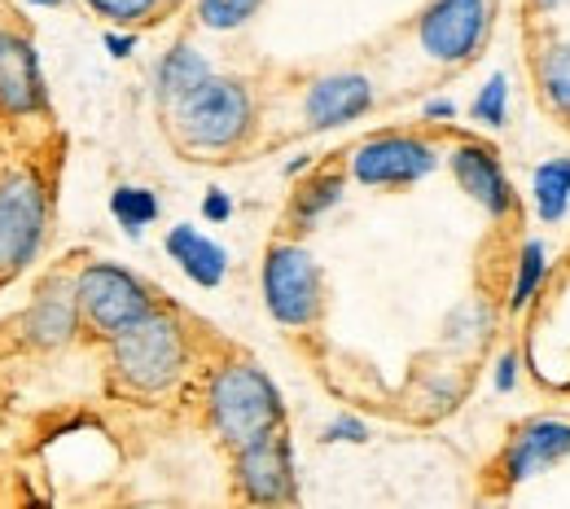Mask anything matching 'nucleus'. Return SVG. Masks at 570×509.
<instances>
[{
    "mask_svg": "<svg viewBox=\"0 0 570 509\" xmlns=\"http://www.w3.org/2000/svg\"><path fill=\"white\" fill-rule=\"evenodd\" d=\"M212 422L228 448L273 435L282 422V395L255 364H228L212 382Z\"/></svg>",
    "mask_w": 570,
    "mask_h": 509,
    "instance_id": "obj_1",
    "label": "nucleus"
},
{
    "mask_svg": "<svg viewBox=\"0 0 570 509\" xmlns=\"http://www.w3.org/2000/svg\"><path fill=\"white\" fill-rule=\"evenodd\" d=\"M115 369L137 391H163L185 369V334L171 316L149 312L141 325L115 339Z\"/></svg>",
    "mask_w": 570,
    "mask_h": 509,
    "instance_id": "obj_2",
    "label": "nucleus"
},
{
    "mask_svg": "<svg viewBox=\"0 0 570 509\" xmlns=\"http://www.w3.org/2000/svg\"><path fill=\"white\" fill-rule=\"evenodd\" d=\"M176 124L198 149H228L250 133V92L237 79H207L185 101H176Z\"/></svg>",
    "mask_w": 570,
    "mask_h": 509,
    "instance_id": "obj_3",
    "label": "nucleus"
},
{
    "mask_svg": "<svg viewBox=\"0 0 570 509\" xmlns=\"http://www.w3.org/2000/svg\"><path fill=\"white\" fill-rule=\"evenodd\" d=\"M75 298H79V312H83L97 330H106V334H115V339H119L124 330L141 325L145 316L154 312V307H149V291H145L132 273H124V268H115V264H92V268H83L79 282H75Z\"/></svg>",
    "mask_w": 570,
    "mask_h": 509,
    "instance_id": "obj_4",
    "label": "nucleus"
},
{
    "mask_svg": "<svg viewBox=\"0 0 570 509\" xmlns=\"http://www.w3.org/2000/svg\"><path fill=\"white\" fill-rule=\"evenodd\" d=\"M264 298L282 325H312L321 312V273L303 246H273L264 260Z\"/></svg>",
    "mask_w": 570,
    "mask_h": 509,
    "instance_id": "obj_5",
    "label": "nucleus"
},
{
    "mask_svg": "<svg viewBox=\"0 0 570 509\" xmlns=\"http://www.w3.org/2000/svg\"><path fill=\"white\" fill-rule=\"evenodd\" d=\"M45 233V189L31 172H9L0 180V273H18Z\"/></svg>",
    "mask_w": 570,
    "mask_h": 509,
    "instance_id": "obj_6",
    "label": "nucleus"
},
{
    "mask_svg": "<svg viewBox=\"0 0 570 509\" xmlns=\"http://www.w3.org/2000/svg\"><path fill=\"white\" fill-rule=\"evenodd\" d=\"M492 0H434L422 13V49L439 62H465L483 45Z\"/></svg>",
    "mask_w": 570,
    "mask_h": 509,
    "instance_id": "obj_7",
    "label": "nucleus"
},
{
    "mask_svg": "<svg viewBox=\"0 0 570 509\" xmlns=\"http://www.w3.org/2000/svg\"><path fill=\"white\" fill-rule=\"evenodd\" d=\"M439 154L417 137H373L356 149V180L364 185H413L434 172Z\"/></svg>",
    "mask_w": 570,
    "mask_h": 509,
    "instance_id": "obj_8",
    "label": "nucleus"
},
{
    "mask_svg": "<svg viewBox=\"0 0 570 509\" xmlns=\"http://www.w3.org/2000/svg\"><path fill=\"white\" fill-rule=\"evenodd\" d=\"M237 479H242V492L255 506H282L294 492V466H289V443H285L282 431L255 439L237 452Z\"/></svg>",
    "mask_w": 570,
    "mask_h": 509,
    "instance_id": "obj_9",
    "label": "nucleus"
},
{
    "mask_svg": "<svg viewBox=\"0 0 570 509\" xmlns=\"http://www.w3.org/2000/svg\"><path fill=\"white\" fill-rule=\"evenodd\" d=\"M562 457H570V422H553V418L527 422L504 448V479L522 483V479L558 466Z\"/></svg>",
    "mask_w": 570,
    "mask_h": 509,
    "instance_id": "obj_10",
    "label": "nucleus"
},
{
    "mask_svg": "<svg viewBox=\"0 0 570 509\" xmlns=\"http://www.w3.org/2000/svg\"><path fill=\"white\" fill-rule=\"evenodd\" d=\"M40 106H45V84H40L36 49L22 36L0 31V110L27 115Z\"/></svg>",
    "mask_w": 570,
    "mask_h": 509,
    "instance_id": "obj_11",
    "label": "nucleus"
},
{
    "mask_svg": "<svg viewBox=\"0 0 570 509\" xmlns=\"http://www.w3.org/2000/svg\"><path fill=\"white\" fill-rule=\"evenodd\" d=\"M452 176L456 185L479 203L488 207L492 216H504L513 207V194H509V180L500 172V158L488 146H456L452 154Z\"/></svg>",
    "mask_w": 570,
    "mask_h": 509,
    "instance_id": "obj_12",
    "label": "nucleus"
},
{
    "mask_svg": "<svg viewBox=\"0 0 570 509\" xmlns=\"http://www.w3.org/2000/svg\"><path fill=\"white\" fill-rule=\"evenodd\" d=\"M373 106V84L364 75H330L307 92V119L312 128L352 124Z\"/></svg>",
    "mask_w": 570,
    "mask_h": 509,
    "instance_id": "obj_13",
    "label": "nucleus"
},
{
    "mask_svg": "<svg viewBox=\"0 0 570 509\" xmlns=\"http://www.w3.org/2000/svg\"><path fill=\"white\" fill-rule=\"evenodd\" d=\"M75 321H79V298L62 282H53L40 291V298L27 312V339L36 348H62L75 334Z\"/></svg>",
    "mask_w": 570,
    "mask_h": 509,
    "instance_id": "obj_14",
    "label": "nucleus"
},
{
    "mask_svg": "<svg viewBox=\"0 0 570 509\" xmlns=\"http://www.w3.org/2000/svg\"><path fill=\"white\" fill-rule=\"evenodd\" d=\"M167 251H171V260H176V264H180L198 286H219V282H224L228 255L215 246L212 237H203L198 228L176 224V228L167 233Z\"/></svg>",
    "mask_w": 570,
    "mask_h": 509,
    "instance_id": "obj_15",
    "label": "nucleus"
},
{
    "mask_svg": "<svg viewBox=\"0 0 570 509\" xmlns=\"http://www.w3.org/2000/svg\"><path fill=\"white\" fill-rule=\"evenodd\" d=\"M212 79V67L203 62V53L198 49H189V45H176L167 58H163V67H158V92L167 97V101H185L194 88H203Z\"/></svg>",
    "mask_w": 570,
    "mask_h": 509,
    "instance_id": "obj_16",
    "label": "nucleus"
},
{
    "mask_svg": "<svg viewBox=\"0 0 570 509\" xmlns=\"http://www.w3.org/2000/svg\"><path fill=\"white\" fill-rule=\"evenodd\" d=\"M567 203H570V158H553L535 172V207L540 216L549 224L567 216Z\"/></svg>",
    "mask_w": 570,
    "mask_h": 509,
    "instance_id": "obj_17",
    "label": "nucleus"
},
{
    "mask_svg": "<svg viewBox=\"0 0 570 509\" xmlns=\"http://www.w3.org/2000/svg\"><path fill=\"white\" fill-rule=\"evenodd\" d=\"M540 88H544L549 106L570 119V45H558V49L544 53V62H540Z\"/></svg>",
    "mask_w": 570,
    "mask_h": 509,
    "instance_id": "obj_18",
    "label": "nucleus"
},
{
    "mask_svg": "<svg viewBox=\"0 0 570 509\" xmlns=\"http://www.w3.org/2000/svg\"><path fill=\"white\" fill-rule=\"evenodd\" d=\"M110 212H115V219H119L128 233H141L145 224L158 216V198H154L149 189H115Z\"/></svg>",
    "mask_w": 570,
    "mask_h": 509,
    "instance_id": "obj_19",
    "label": "nucleus"
},
{
    "mask_svg": "<svg viewBox=\"0 0 570 509\" xmlns=\"http://www.w3.org/2000/svg\"><path fill=\"white\" fill-rule=\"evenodd\" d=\"M338 194H343V176L338 172H325V176H316L303 194H298V203H294V216L298 219H316L321 212H330L334 203H338Z\"/></svg>",
    "mask_w": 570,
    "mask_h": 509,
    "instance_id": "obj_20",
    "label": "nucleus"
},
{
    "mask_svg": "<svg viewBox=\"0 0 570 509\" xmlns=\"http://www.w3.org/2000/svg\"><path fill=\"white\" fill-rule=\"evenodd\" d=\"M264 0H198V13L203 22L215 27V31H228V27H242Z\"/></svg>",
    "mask_w": 570,
    "mask_h": 509,
    "instance_id": "obj_21",
    "label": "nucleus"
},
{
    "mask_svg": "<svg viewBox=\"0 0 570 509\" xmlns=\"http://www.w3.org/2000/svg\"><path fill=\"white\" fill-rule=\"evenodd\" d=\"M540 277H544V246L540 242H527L522 246V260H518V282H513V307H522L531 291L540 286Z\"/></svg>",
    "mask_w": 570,
    "mask_h": 509,
    "instance_id": "obj_22",
    "label": "nucleus"
},
{
    "mask_svg": "<svg viewBox=\"0 0 570 509\" xmlns=\"http://www.w3.org/2000/svg\"><path fill=\"white\" fill-rule=\"evenodd\" d=\"M504 92H509V88H504V75H492L488 88L474 97V119H479V124H492V128L504 124Z\"/></svg>",
    "mask_w": 570,
    "mask_h": 509,
    "instance_id": "obj_23",
    "label": "nucleus"
},
{
    "mask_svg": "<svg viewBox=\"0 0 570 509\" xmlns=\"http://www.w3.org/2000/svg\"><path fill=\"white\" fill-rule=\"evenodd\" d=\"M97 13H106V18H119V22H132V18H145L158 0H88Z\"/></svg>",
    "mask_w": 570,
    "mask_h": 509,
    "instance_id": "obj_24",
    "label": "nucleus"
},
{
    "mask_svg": "<svg viewBox=\"0 0 570 509\" xmlns=\"http://www.w3.org/2000/svg\"><path fill=\"white\" fill-rule=\"evenodd\" d=\"M364 439L368 435V431H364V427H360V422H352V418H343V422H334V427H330V431H325V439Z\"/></svg>",
    "mask_w": 570,
    "mask_h": 509,
    "instance_id": "obj_25",
    "label": "nucleus"
},
{
    "mask_svg": "<svg viewBox=\"0 0 570 509\" xmlns=\"http://www.w3.org/2000/svg\"><path fill=\"white\" fill-rule=\"evenodd\" d=\"M513 382H518V356H513V352H509V356H504V361H500V373H497V391H509V386H513Z\"/></svg>",
    "mask_w": 570,
    "mask_h": 509,
    "instance_id": "obj_26",
    "label": "nucleus"
},
{
    "mask_svg": "<svg viewBox=\"0 0 570 509\" xmlns=\"http://www.w3.org/2000/svg\"><path fill=\"white\" fill-rule=\"evenodd\" d=\"M228 212H233V207H228V198H224L219 189H212V198H207V216H212V219H228Z\"/></svg>",
    "mask_w": 570,
    "mask_h": 509,
    "instance_id": "obj_27",
    "label": "nucleus"
},
{
    "mask_svg": "<svg viewBox=\"0 0 570 509\" xmlns=\"http://www.w3.org/2000/svg\"><path fill=\"white\" fill-rule=\"evenodd\" d=\"M426 115L430 119H448V115H452V101H430Z\"/></svg>",
    "mask_w": 570,
    "mask_h": 509,
    "instance_id": "obj_28",
    "label": "nucleus"
},
{
    "mask_svg": "<svg viewBox=\"0 0 570 509\" xmlns=\"http://www.w3.org/2000/svg\"><path fill=\"white\" fill-rule=\"evenodd\" d=\"M106 45H110V49H115V53H119V58H124V53H128V49H132V40H119V36H110V40H106Z\"/></svg>",
    "mask_w": 570,
    "mask_h": 509,
    "instance_id": "obj_29",
    "label": "nucleus"
},
{
    "mask_svg": "<svg viewBox=\"0 0 570 509\" xmlns=\"http://www.w3.org/2000/svg\"><path fill=\"white\" fill-rule=\"evenodd\" d=\"M535 4H540V9H553V4H562V0H535Z\"/></svg>",
    "mask_w": 570,
    "mask_h": 509,
    "instance_id": "obj_30",
    "label": "nucleus"
},
{
    "mask_svg": "<svg viewBox=\"0 0 570 509\" xmlns=\"http://www.w3.org/2000/svg\"><path fill=\"white\" fill-rule=\"evenodd\" d=\"M36 4H58V0H36Z\"/></svg>",
    "mask_w": 570,
    "mask_h": 509,
    "instance_id": "obj_31",
    "label": "nucleus"
}]
</instances>
